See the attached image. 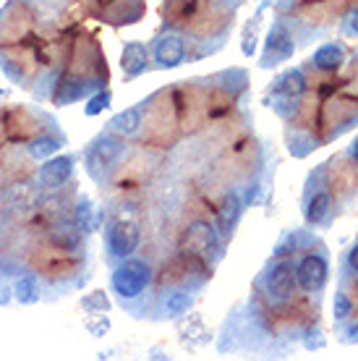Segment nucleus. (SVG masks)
<instances>
[{
	"label": "nucleus",
	"mask_w": 358,
	"mask_h": 361,
	"mask_svg": "<svg viewBox=\"0 0 358 361\" xmlns=\"http://www.w3.org/2000/svg\"><path fill=\"white\" fill-rule=\"evenodd\" d=\"M125 152H128L125 136L110 134V131H102L99 136H94L90 147L84 149V165H87L90 178L105 189L110 173L118 171V163L125 157Z\"/></svg>",
	"instance_id": "f257e3e1"
},
{
	"label": "nucleus",
	"mask_w": 358,
	"mask_h": 361,
	"mask_svg": "<svg viewBox=\"0 0 358 361\" xmlns=\"http://www.w3.org/2000/svg\"><path fill=\"white\" fill-rule=\"evenodd\" d=\"M152 286V264L139 257H125L121 262L113 264L110 272V290L113 296L123 304L131 307L134 301L144 298V293Z\"/></svg>",
	"instance_id": "f03ea898"
},
{
	"label": "nucleus",
	"mask_w": 358,
	"mask_h": 361,
	"mask_svg": "<svg viewBox=\"0 0 358 361\" xmlns=\"http://www.w3.org/2000/svg\"><path fill=\"white\" fill-rule=\"evenodd\" d=\"M139 246H142V223L128 212L110 215L108 226H105V257H108V262L116 264L125 257H134Z\"/></svg>",
	"instance_id": "7ed1b4c3"
},
{
	"label": "nucleus",
	"mask_w": 358,
	"mask_h": 361,
	"mask_svg": "<svg viewBox=\"0 0 358 361\" xmlns=\"http://www.w3.org/2000/svg\"><path fill=\"white\" fill-rule=\"evenodd\" d=\"M257 286H259V290L272 307H285L298 288L296 262L290 257H275L267 264V270L259 275Z\"/></svg>",
	"instance_id": "20e7f679"
},
{
	"label": "nucleus",
	"mask_w": 358,
	"mask_h": 361,
	"mask_svg": "<svg viewBox=\"0 0 358 361\" xmlns=\"http://www.w3.org/2000/svg\"><path fill=\"white\" fill-rule=\"evenodd\" d=\"M293 53H296L293 29L288 27L285 18H275V24H272L267 39H264V53H261L259 66L261 68H275V66L290 61Z\"/></svg>",
	"instance_id": "39448f33"
},
{
	"label": "nucleus",
	"mask_w": 358,
	"mask_h": 361,
	"mask_svg": "<svg viewBox=\"0 0 358 361\" xmlns=\"http://www.w3.org/2000/svg\"><path fill=\"white\" fill-rule=\"evenodd\" d=\"M220 241H223V235L217 233V228L212 223L199 220L194 226H188L183 233V252L191 254L194 259H209V254H223Z\"/></svg>",
	"instance_id": "423d86ee"
},
{
	"label": "nucleus",
	"mask_w": 358,
	"mask_h": 361,
	"mask_svg": "<svg viewBox=\"0 0 358 361\" xmlns=\"http://www.w3.org/2000/svg\"><path fill=\"white\" fill-rule=\"evenodd\" d=\"M330 264L324 254H306L296 262V283L304 293H319L327 286Z\"/></svg>",
	"instance_id": "0eeeda50"
},
{
	"label": "nucleus",
	"mask_w": 358,
	"mask_h": 361,
	"mask_svg": "<svg viewBox=\"0 0 358 361\" xmlns=\"http://www.w3.org/2000/svg\"><path fill=\"white\" fill-rule=\"evenodd\" d=\"M152 61L154 68H178L186 61V37L168 29L152 42Z\"/></svg>",
	"instance_id": "6e6552de"
},
{
	"label": "nucleus",
	"mask_w": 358,
	"mask_h": 361,
	"mask_svg": "<svg viewBox=\"0 0 358 361\" xmlns=\"http://www.w3.org/2000/svg\"><path fill=\"white\" fill-rule=\"evenodd\" d=\"M76 168V154H58L53 160H47L37 168V183L42 191H61L73 176Z\"/></svg>",
	"instance_id": "1a4fd4ad"
},
{
	"label": "nucleus",
	"mask_w": 358,
	"mask_h": 361,
	"mask_svg": "<svg viewBox=\"0 0 358 361\" xmlns=\"http://www.w3.org/2000/svg\"><path fill=\"white\" fill-rule=\"evenodd\" d=\"M304 92H306L304 68H290V71L280 73L278 79L272 82V87H269L267 105H269V108H275V105H280V102H293V99H298Z\"/></svg>",
	"instance_id": "9d476101"
},
{
	"label": "nucleus",
	"mask_w": 358,
	"mask_h": 361,
	"mask_svg": "<svg viewBox=\"0 0 358 361\" xmlns=\"http://www.w3.org/2000/svg\"><path fill=\"white\" fill-rule=\"evenodd\" d=\"M152 50L144 42H125L123 53H121V68H123L125 82H134L142 73H147L152 68Z\"/></svg>",
	"instance_id": "9b49d317"
},
{
	"label": "nucleus",
	"mask_w": 358,
	"mask_h": 361,
	"mask_svg": "<svg viewBox=\"0 0 358 361\" xmlns=\"http://www.w3.org/2000/svg\"><path fill=\"white\" fill-rule=\"evenodd\" d=\"M304 217L311 228H324L330 226L332 220V194L327 189L306 191V204H304Z\"/></svg>",
	"instance_id": "f8f14e48"
},
{
	"label": "nucleus",
	"mask_w": 358,
	"mask_h": 361,
	"mask_svg": "<svg viewBox=\"0 0 358 361\" xmlns=\"http://www.w3.org/2000/svg\"><path fill=\"white\" fill-rule=\"evenodd\" d=\"M243 215V202L238 197V191H230L228 197L223 199V204L217 207V233L223 238H230L238 226V220Z\"/></svg>",
	"instance_id": "ddd939ff"
},
{
	"label": "nucleus",
	"mask_w": 358,
	"mask_h": 361,
	"mask_svg": "<svg viewBox=\"0 0 358 361\" xmlns=\"http://www.w3.org/2000/svg\"><path fill=\"white\" fill-rule=\"evenodd\" d=\"M197 296L188 288H175V290H165L160 298V312L162 319H180L183 314L191 312Z\"/></svg>",
	"instance_id": "4468645a"
},
{
	"label": "nucleus",
	"mask_w": 358,
	"mask_h": 361,
	"mask_svg": "<svg viewBox=\"0 0 358 361\" xmlns=\"http://www.w3.org/2000/svg\"><path fill=\"white\" fill-rule=\"evenodd\" d=\"M180 343L186 345V348H191V351H197V348H204L206 343H209V327L204 325V319L197 314V312H188L186 319H180Z\"/></svg>",
	"instance_id": "2eb2a0df"
},
{
	"label": "nucleus",
	"mask_w": 358,
	"mask_h": 361,
	"mask_svg": "<svg viewBox=\"0 0 358 361\" xmlns=\"http://www.w3.org/2000/svg\"><path fill=\"white\" fill-rule=\"evenodd\" d=\"M71 223L79 228L81 233H92V231H97L99 223H102V212L92 204V199L87 197V194H79L76 202H73Z\"/></svg>",
	"instance_id": "dca6fc26"
},
{
	"label": "nucleus",
	"mask_w": 358,
	"mask_h": 361,
	"mask_svg": "<svg viewBox=\"0 0 358 361\" xmlns=\"http://www.w3.org/2000/svg\"><path fill=\"white\" fill-rule=\"evenodd\" d=\"M144 110H147V99L139 102V105H134V108L123 110V113H118L108 126H105V131L118 134V136H125V139H128V136H134L144 123Z\"/></svg>",
	"instance_id": "f3484780"
},
{
	"label": "nucleus",
	"mask_w": 358,
	"mask_h": 361,
	"mask_svg": "<svg viewBox=\"0 0 358 361\" xmlns=\"http://www.w3.org/2000/svg\"><path fill=\"white\" fill-rule=\"evenodd\" d=\"M11 293L18 304H37L42 298V283H39V275L37 272H18L13 283H11Z\"/></svg>",
	"instance_id": "a211bd4d"
},
{
	"label": "nucleus",
	"mask_w": 358,
	"mask_h": 361,
	"mask_svg": "<svg viewBox=\"0 0 358 361\" xmlns=\"http://www.w3.org/2000/svg\"><path fill=\"white\" fill-rule=\"evenodd\" d=\"M63 145H66V134H61V131L53 126L50 131L37 134L35 139H32V145H27V152H29V157H35V160H47V157L58 152Z\"/></svg>",
	"instance_id": "6ab92c4d"
},
{
	"label": "nucleus",
	"mask_w": 358,
	"mask_h": 361,
	"mask_svg": "<svg viewBox=\"0 0 358 361\" xmlns=\"http://www.w3.org/2000/svg\"><path fill=\"white\" fill-rule=\"evenodd\" d=\"M342 63H345V47H342V42H327V45H322L311 55V66L324 73L338 71Z\"/></svg>",
	"instance_id": "aec40b11"
},
{
	"label": "nucleus",
	"mask_w": 358,
	"mask_h": 361,
	"mask_svg": "<svg viewBox=\"0 0 358 361\" xmlns=\"http://www.w3.org/2000/svg\"><path fill=\"white\" fill-rule=\"evenodd\" d=\"M269 6V0H264L259 8H257V13H254V18H251L249 24H246V29H243V37H241V50L246 58H251L254 55V50H257V37H259V29H261V21H264V8Z\"/></svg>",
	"instance_id": "412c9836"
},
{
	"label": "nucleus",
	"mask_w": 358,
	"mask_h": 361,
	"mask_svg": "<svg viewBox=\"0 0 358 361\" xmlns=\"http://www.w3.org/2000/svg\"><path fill=\"white\" fill-rule=\"evenodd\" d=\"M81 309L84 314H105L110 312V298L105 296V290H92L81 298Z\"/></svg>",
	"instance_id": "4be33fe9"
},
{
	"label": "nucleus",
	"mask_w": 358,
	"mask_h": 361,
	"mask_svg": "<svg viewBox=\"0 0 358 361\" xmlns=\"http://www.w3.org/2000/svg\"><path fill=\"white\" fill-rule=\"evenodd\" d=\"M350 312H353V301H350L342 290H338L335 293V301H332V314H335V322H345L350 317Z\"/></svg>",
	"instance_id": "5701e85b"
},
{
	"label": "nucleus",
	"mask_w": 358,
	"mask_h": 361,
	"mask_svg": "<svg viewBox=\"0 0 358 361\" xmlns=\"http://www.w3.org/2000/svg\"><path fill=\"white\" fill-rule=\"evenodd\" d=\"M87 330L94 338H102L110 330V319L105 314H87Z\"/></svg>",
	"instance_id": "b1692460"
},
{
	"label": "nucleus",
	"mask_w": 358,
	"mask_h": 361,
	"mask_svg": "<svg viewBox=\"0 0 358 361\" xmlns=\"http://www.w3.org/2000/svg\"><path fill=\"white\" fill-rule=\"evenodd\" d=\"M110 99H113V94H110V90H102L97 92L94 97H92V102L87 105V116H97V113H102L105 108H110Z\"/></svg>",
	"instance_id": "393cba45"
},
{
	"label": "nucleus",
	"mask_w": 358,
	"mask_h": 361,
	"mask_svg": "<svg viewBox=\"0 0 358 361\" xmlns=\"http://www.w3.org/2000/svg\"><path fill=\"white\" fill-rule=\"evenodd\" d=\"M345 35H356L358 37V8L350 11V16L345 18Z\"/></svg>",
	"instance_id": "a878e982"
},
{
	"label": "nucleus",
	"mask_w": 358,
	"mask_h": 361,
	"mask_svg": "<svg viewBox=\"0 0 358 361\" xmlns=\"http://www.w3.org/2000/svg\"><path fill=\"white\" fill-rule=\"evenodd\" d=\"M345 264H348V270L358 272V241L348 249V257H345Z\"/></svg>",
	"instance_id": "bb28decb"
},
{
	"label": "nucleus",
	"mask_w": 358,
	"mask_h": 361,
	"mask_svg": "<svg viewBox=\"0 0 358 361\" xmlns=\"http://www.w3.org/2000/svg\"><path fill=\"white\" fill-rule=\"evenodd\" d=\"M350 157H353V163H358V136H356V142L350 145Z\"/></svg>",
	"instance_id": "cd10ccee"
}]
</instances>
